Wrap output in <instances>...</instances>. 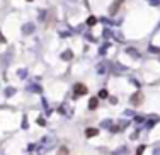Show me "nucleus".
Segmentation results:
<instances>
[{
    "label": "nucleus",
    "instance_id": "nucleus-4",
    "mask_svg": "<svg viewBox=\"0 0 160 155\" xmlns=\"http://www.w3.org/2000/svg\"><path fill=\"white\" fill-rule=\"evenodd\" d=\"M97 133H99V130H96V128H89V130H85V135H87V136H96Z\"/></svg>",
    "mask_w": 160,
    "mask_h": 155
},
{
    "label": "nucleus",
    "instance_id": "nucleus-5",
    "mask_svg": "<svg viewBox=\"0 0 160 155\" xmlns=\"http://www.w3.org/2000/svg\"><path fill=\"white\" fill-rule=\"evenodd\" d=\"M97 104H99V102H97L96 97H94V99H90V102H89V109H96Z\"/></svg>",
    "mask_w": 160,
    "mask_h": 155
},
{
    "label": "nucleus",
    "instance_id": "nucleus-8",
    "mask_svg": "<svg viewBox=\"0 0 160 155\" xmlns=\"http://www.w3.org/2000/svg\"><path fill=\"white\" fill-rule=\"evenodd\" d=\"M67 152H68V150L65 148V147H61V148H60V152H58V155H65Z\"/></svg>",
    "mask_w": 160,
    "mask_h": 155
},
{
    "label": "nucleus",
    "instance_id": "nucleus-12",
    "mask_svg": "<svg viewBox=\"0 0 160 155\" xmlns=\"http://www.w3.org/2000/svg\"><path fill=\"white\" fill-rule=\"evenodd\" d=\"M29 2H31V0H29Z\"/></svg>",
    "mask_w": 160,
    "mask_h": 155
},
{
    "label": "nucleus",
    "instance_id": "nucleus-7",
    "mask_svg": "<svg viewBox=\"0 0 160 155\" xmlns=\"http://www.w3.org/2000/svg\"><path fill=\"white\" fill-rule=\"evenodd\" d=\"M99 97H101V99H104V97H107V91H104V89H102V91L99 92Z\"/></svg>",
    "mask_w": 160,
    "mask_h": 155
},
{
    "label": "nucleus",
    "instance_id": "nucleus-10",
    "mask_svg": "<svg viewBox=\"0 0 160 155\" xmlns=\"http://www.w3.org/2000/svg\"><path fill=\"white\" fill-rule=\"evenodd\" d=\"M63 58L67 60V58H72V53H63Z\"/></svg>",
    "mask_w": 160,
    "mask_h": 155
},
{
    "label": "nucleus",
    "instance_id": "nucleus-11",
    "mask_svg": "<svg viewBox=\"0 0 160 155\" xmlns=\"http://www.w3.org/2000/svg\"><path fill=\"white\" fill-rule=\"evenodd\" d=\"M0 43H5V37L2 36V34H0Z\"/></svg>",
    "mask_w": 160,
    "mask_h": 155
},
{
    "label": "nucleus",
    "instance_id": "nucleus-9",
    "mask_svg": "<svg viewBox=\"0 0 160 155\" xmlns=\"http://www.w3.org/2000/svg\"><path fill=\"white\" fill-rule=\"evenodd\" d=\"M143 150H145V147H143V145H141V147H140V148H138V155H141V154H143Z\"/></svg>",
    "mask_w": 160,
    "mask_h": 155
},
{
    "label": "nucleus",
    "instance_id": "nucleus-6",
    "mask_svg": "<svg viewBox=\"0 0 160 155\" xmlns=\"http://www.w3.org/2000/svg\"><path fill=\"white\" fill-rule=\"evenodd\" d=\"M96 22H97V19H96V17H89V19H87V24H89V26H94Z\"/></svg>",
    "mask_w": 160,
    "mask_h": 155
},
{
    "label": "nucleus",
    "instance_id": "nucleus-2",
    "mask_svg": "<svg viewBox=\"0 0 160 155\" xmlns=\"http://www.w3.org/2000/svg\"><path fill=\"white\" fill-rule=\"evenodd\" d=\"M123 2L124 0H114L111 4V7H109V14H111V16H116L117 10H119V7L123 5Z\"/></svg>",
    "mask_w": 160,
    "mask_h": 155
},
{
    "label": "nucleus",
    "instance_id": "nucleus-3",
    "mask_svg": "<svg viewBox=\"0 0 160 155\" xmlns=\"http://www.w3.org/2000/svg\"><path fill=\"white\" fill-rule=\"evenodd\" d=\"M75 94H77V96H84V94H87V87L84 85V84H77V85H75Z\"/></svg>",
    "mask_w": 160,
    "mask_h": 155
},
{
    "label": "nucleus",
    "instance_id": "nucleus-1",
    "mask_svg": "<svg viewBox=\"0 0 160 155\" xmlns=\"http://www.w3.org/2000/svg\"><path fill=\"white\" fill-rule=\"evenodd\" d=\"M141 102H143V92H135L133 96H131V104L133 106H141Z\"/></svg>",
    "mask_w": 160,
    "mask_h": 155
}]
</instances>
